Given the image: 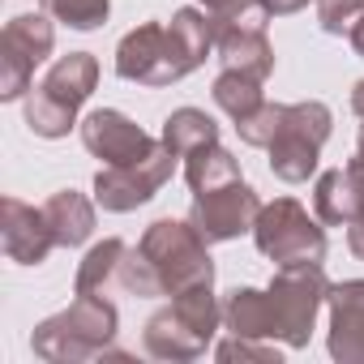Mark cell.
Listing matches in <instances>:
<instances>
[{"label":"cell","mask_w":364,"mask_h":364,"mask_svg":"<svg viewBox=\"0 0 364 364\" xmlns=\"http://www.w3.org/2000/svg\"><path fill=\"white\" fill-rule=\"evenodd\" d=\"M116 283L137 300L176 296V291L215 283L210 245L189 219H154L141 232L137 249H124Z\"/></svg>","instance_id":"obj_1"},{"label":"cell","mask_w":364,"mask_h":364,"mask_svg":"<svg viewBox=\"0 0 364 364\" xmlns=\"http://www.w3.org/2000/svg\"><path fill=\"white\" fill-rule=\"evenodd\" d=\"M116 326H120V313H116L112 300L77 291V300L65 313L35 326L31 347L48 364H82V360H99V355L112 351Z\"/></svg>","instance_id":"obj_2"},{"label":"cell","mask_w":364,"mask_h":364,"mask_svg":"<svg viewBox=\"0 0 364 364\" xmlns=\"http://www.w3.org/2000/svg\"><path fill=\"white\" fill-rule=\"evenodd\" d=\"M223 321V304L215 300V283L176 291L167 309H159L146 330H141V347L154 360H198L206 355V347L215 343V330Z\"/></svg>","instance_id":"obj_3"},{"label":"cell","mask_w":364,"mask_h":364,"mask_svg":"<svg viewBox=\"0 0 364 364\" xmlns=\"http://www.w3.org/2000/svg\"><path fill=\"white\" fill-rule=\"evenodd\" d=\"M99 86V60L90 52H69L60 56L43 82L26 95V124L35 137H69V129L77 124V107L95 95Z\"/></svg>","instance_id":"obj_4"},{"label":"cell","mask_w":364,"mask_h":364,"mask_svg":"<svg viewBox=\"0 0 364 364\" xmlns=\"http://www.w3.org/2000/svg\"><path fill=\"white\" fill-rule=\"evenodd\" d=\"M253 240H257V253L270 257L279 270L326 262V228H317V219L296 198H279V202L262 206V215L253 223Z\"/></svg>","instance_id":"obj_5"},{"label":"cell","mask_w":364,"mask_h":364,"mask_svg":"<svg viewBox=\"0 0 364 364\" xmlns=\"http://www.w3.org/2000/svg\"><path fill=\"white\" fill-rule=\"evenodd\" d=\"M330 129H334V116H330L326 103H317V99L287 103L283 124H279L274 141L266 146L270 150V171L283 185H304L317 171V159H321V146H326Z\"/></svg>","instance_id":"obj_6"},{"label":"cell","mask_w":364,"mask_h":364,"mask_svg":"<svg viewBox=\"0 0 364 364\" xmlns=\"http://www.w3.org/2000/svg\"><path fill=\"white\" fill-rule=\"evenodd\" d=\"M270 309H274V338L287 347H309L313 321L330 296V279L321 266H283L270 279Z\"/></svg>","instance_id":"obj_7"},{"label":"cell","mask_w":364,"mask_h":364,"mask_svg":"<svg viewBox=\"0 0 364 364\" xmlns=\"http://www.w3.org/2000/svg\"><path fill=\"white\" fill-rule=\"evenodd\" d=\"M176 159H180V154L159 137L150 154H141V159H133V163L99 167V176H95V202H99L103 210H112V215H129V210L146 206V202L167 185V180H171Z\"/></svg>","instance_id":"obj_8"},{"label":"cell","mask_w":364,"mask_h":364,"mask_svg":"<svg viewBox=\"0 0 364 364\" xmlns=\"http://www.w3.org/2000/svg\"><path fill=\"white\" fill-rule=\"evenodd\" d=\"M56 48V31L43 14H18L0 35V99L14 103L31 95L35 65H43Z\"/></svg>","instance_id":"obj_9"},{"label":"cell","mask_w":364,"mask_h":364,"mask_svg":"<svg viewBox=\"0 0 364 364\" xmlns=\"http://www.w3.org/2000/svg\"><path fill=\"white\" fill-rule=\"evenodd\" d=\"M266 9L253 5L232 14V18H215V56L223 69H240L249 77H270L274 73V48L266 39Z\"/></svg>","instance_id":"obj_10"},{"label":"cell","mask_w":364,"mask_h":364,"mask_svg":"<svg viewBox=\"0 0 364 364\" xmlns=\"http://www.w3.org/2000/svg\"><path fill=\"white\" fill-rule=\"evenodd\" d=\"M257 215H262V198L245 185V180L193 193V206H189V223L202 232L206 245H228V240L253 232Z\"/></svg>","instance_id":"obj_11"},{"label":"cell","mask_w":364,"mask_h":364,"mask_svg":"<svg viewBox=\"0 0 364 364\" xmlns=\"http://www.w3.org/2000/svg\"><path fill=\"white\" fill-rule=\"evenodd\" d=\"M116 73L124 82H137V86H171L180 82V60L171 52V35L163 22H141L133 26L120 48H116Z\"/></svg>","instance_id":"obj_12"},{"label":"cell","mask_w":364,"mask_h":364,"mask_svg":"<svg viewBox=\"0 0 364 364\" xmlns=\"http://www.w3.org/2000/svg\"><path fill=\"white\" fill-rule=\"evenodd\" d=\"M82 146L95 159H103V167H116V163H133V159L150 154L154 150V137L141 124H133L124 112L99 107V112H90L82 120Z\"/></svg>","instance_id":"obj_13"},{"label":"cell","mask_w":364,"mask_h":364,"mask_svg":"<svg viewBox=\"0 0 364 364\" xmlns=\"http://www.w3.org/2000/svg\"><path fill=\"white\" fill-rule=\"evenodd\" d=\"M0 245H5V257L18 266H43L48 253L56 249V236H52L43 206L35 210L18 198L0 202Z\"/></svg>","instance_id":"obj_14"},{"label":"cell","mask_w":364,"mask_h":364,"mask_svg":"<svg viewBox=\"0 0 364 364\" xmlns=\"http://www.w3.org/2000/svg\"><path fill=\"white\" fill-rule=\"evenodd\" d=\"M330 355L343 364H364V279L330 283Z\"/></svg>","instance_id":"obj_15"},{"label":"cell","mask_w":364,"mask_h":364,"mask_svg":"<svg viewBox=\"0 0 364 364\" xmlns=\"http://www.w3.org/2000/svg\"><path fill=\"white\" fill-rule=\"evenodd\" d=\"M313 210L326 228H347L364 210V167L347 163V167L321 171L313 189Z\"/></svg>","instance_id":"obj_16"},{"label":"cell","mask_w":364,"mask_h":364,"mask_svg":"<svg viewBox=\"0 0 364 364\" xmlns=\"http://www.w3.org/2000/svg\"><path fill=\"white\" fill-rule=\"evenodd\" d=\"M167 35H171V52L180 60V73H193L206 65V56L215 52V18L206 9H180L171 22H167Z\"/></svg>","instance_id":"obj_17"},{"label":"cell","mask_w":364,"mask_h":364,"mask_svg":"<svg viewBox=\"0 0 364 364\" xmlns=\"http://www.w3.org/2000/svg\"><path fill=\"white\" fill-rule=\"evenodd\" d=\"M43 215L52 223V236H56V249H77L90 240L95 232V206L77 193V189H60L43 202Z\"/></svg>","instance_id":"obj_18"},{"label":"cell","mask_w":364,"mask_h":364,"mask_svg":"<svg viewBox=\"0 0 364 364\" xmlns=\"http://www.w3.org/2000/svg\"><path fill=\"white\" fill-rule=\"evenodd\" d=\"M223 321L232 334H249V338H274V309H270V291L257 287H232L228 304H223Z\"/></svg>","instance_id":"obj_19"},{"label":"cell","mask_w":364,"mask_h":364,"mask_svg":"<svg viewBox=\"0 0 364 364\" xmlns=\"http://www.w3.org/2000/svg\"><path fill=\"white\" fill-rule=\"evenodd\" d=\"M185 180L193 193H206V189H219V185H232V180H240V159L210 141V146H198L193 154H185Z\"/></svg>","instance_id":"obj_20"},{"label":"cell","mask_w":364,"mask_h":364,"mask_svg":"<svg viewBox=\"0 0 364 364\" xmlns=\"http://www.w3.org/2000/svg\"><path fill=\"white\" fill-rule=\"evenodd\" d=\"M163 141L185 159V154H193L198 146H210V141H219V124L202 112V107H176L167 120H163Z\"/></svg>","instance_id":"obj_21"},{"label":"cell","mask_w":364,"mask_h":364,"mask_svg":"<svg viewBox=\"0 0 364 364\" xmlns=\"http://www.w3.org/2000/svg\"><path fill=\"white\" fill-rule=\"evenodd\" d=\"M210 95H215V107L228 112L232 120H245V116H253V112L266 103L262 77H249V73H240V69H223V73L215 77Z\"/></svg>","instance_id":"obj_22"},{"label":"cell","mask_w":364,"mask_h":364,"mask_svg":"<svg viewBox=\"0 0 364 364\" xmlns=\"http://www.w3.org/2000/svg\"><path fill=\"white\" fill-rule=\"evenodd\" d=\"M120 257H124V240H103V245H95V249L77 262L73 296H77V291L103 296V287H107V283L116 279V270H120Z\"/></svg>","instance_id":"obj_23"},{"label":"cell","mask_w":364,"mask_h":364,"mask_svg":"<svg viewBox=\"0 0 364 364\" xmlns=\"http://www.w3.org/2000/svg\"><path fill=\"white\" fill-rule=\"evenodd\" d=\"M39 5L69 31H99L112 14V0H39Z\"/></svg>","instance_id":"obj_24"},{"label":"cell","mask_w":364,"mask_h":364,"mask_svg":"<svg viewBox=\"0 0 364 364\" xmlns=\"http://www.w3.org/2000/svg\"><path fill=\"white\" fill-rule=\"evenodd\" d=\"M283 112H287V103H262L253 116H245V120H236V133H240V141L245 146H270L274 141V133H279V124H283Z\"/></svg>","instance_id":"obj_25"},{"label":"cell","mask_w":364,"mask_h":364,"mask_svg":"<svg viewBox=\"0 0 364 364\" xmlns=\"http://www.w3.org/2000/svg\"><path fill=\"white\" fill-rule=\"evenodd\" d=\"M360 18H364V0H317V26L326 35H351Z\"/></svg>","instance_id":"obj_26"},{"label":"cell","mask_w":364,"mask_h":364,"mask_svg":"<svg viewBox=\"0 0 364 364\" xmlns=\"http://www.w3.org/2000/svg\"><path fill=\"white\" fill-rule=\"evenodd\" d=\"M219 360H253V364H279V351L270 347V343H262V338H249V334H232V338H223L219 343V351H215Z\"/></svg>","instance_id":"obj_27"},{"label":"cell","mask_w":364,"mask_h":364,"mask_svg":"<svg viewBox=\"0 0 364 364\" xmlns=\"http://www.w3.org/2000/svg\"><path fill=\"white\" fill-rule=\"evenodd\" d=\"M198 5L210 14V18H232V14H240V9H249L253 0H198Z\"/></svg>","instance_id":"obj_28"},{"label":"cell","mask_w":364,"mask_h":364,"mask_svg":"<svg viewBox=\"0 0 364 364\" xmlns=\"http://www.w3.org/2000/svg\"><path fill=\"white\" fill-rule=\"evenodd\" d=\"M347 249H351V253L364 262V210H360V215L347 223Z\"/></svg>","instance_id":"obj_29"},{"label":"cell","mask_w":364,"mask_h":364,"mask_svg":"<svg viewBox=\"0 0 364 364\" xmlns=\"http://www.w3.org/2000/svg\"><path fill=\"white\" fill-rule=\"evenodd\" d=\"M257 5H262L270 18H287V14H300L309 0H257Z\"/></svg>","instance_id":"obj_30"},{"label":"cell","mask_w":364,"mask_h":364,"mask_svg":"<svg viewBox=\"0 0 364 364\" xmlns=\"http://www.w3.org/2000/svg\"><path fill=\"white\" fill-rule=\"evenodd\" d=\"M347 39H351V52H355V56L364 60V18H360V22L351 26V35H347Z\"/></svg>","instance_id":"obj_31"},{"label":"cell","mask_w":364,"mask_h":364,"mask_svg":"<svg viewBox=\"0 0 364 364\" xmlns=\"http://www.w3.org/2000/svg\"><path fill=\"white\" fill-rule=\"evenodd\" d=\"M351 112H355V116L364 120V77H360V82L351 86Z\"/></svg>","instance_id":"obj_32"},{"label":"cell","mask_w":364,"mask_h":364,"mask_svg":"<svg viewBox=\"0 0 364 364\" xmlns=\"http://www.w3.org/2000/svg\"><path fill=\"white\" fill-rule=\"evenodd\" d=\"M355 167H364V124H360V137H355V159H351Z\"/></svg>","instance_id":"obj_33"}]
</instances>
